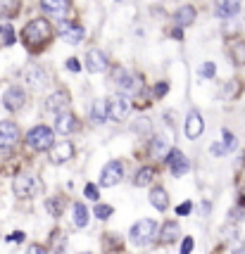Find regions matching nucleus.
Here are the masks:
<instances>
[{"label": "nucleus", "mask_w": 245, "mask_h": 254, "mask_svg": "<svg viewBox=\"0 0 245 254\" xmlns=\"http://www.w3.org/2000/svg\"><path fill=\"white\" fill-rule=\"evenodd\" d=\"M50 36H53L50 22H45V19H34L31 24H26V26H24L22 41H24V45H26L29 50L38 53V50L50 41Z\"/></svg>", "instance_id": "nucleus-1"}, {"label": "nucleus", "mask_w": 245, "mask_h": 254, "mask_svg": "<svg viewBox=\"0 0 245 254\" xmlns=\"http://www.w3.org/2000/svg\"><path fill=\"white\" fill-rule=\"evenodd\" d=\"M157 235H160L157 223L153 221V219H141L138 223L131 226V231H129V240H131L136 247H145V245L153 243Z\"/></svg>", "instance_id": "nucleus-2"}, {"label": "nucleus", "mask_w": 245, "mask_h": 254, "mask_svg": "<svg viewBox=\"0 0 245 254\" xmlns=\"http://www.w3.org/2000/svg\"><path fill=\"white\" fill-rule=\"evenodd\" d=\"M26 145L36 150V152H45V150H50L53 145H55V133L53 128H48V126H34L31 131L26 133Z\"/></svg>", "instance_id": "nucleus-3"}, {"label": "nucleus", "mask_w": 245, "mask_h": 254, "mask_svg": "<svg viewBox=\"0 0 245 254\" xmlns=\"http://www.w3.org/2000/svg\"><path fill=\"white\" fill-rule=\"evenodd\" d=\"M38 190H41V181L34 174H19L12 181V192L17 197H34Z\"/></svg>", "instance_id": "nucleus-4"}, {"label": "nucleus", "mask_w": 245, "mask_h": 254, "mask_svg": "<svg viewBox=\"0 0 245 254\" xmlns=\"http://www.w3.org/2000/svg\"><path fill=\"white\" fill-rule=\"evenodd\" d=\"M22 133H19V126L14 122H0V155H7L12 152V147L19 143Z\"/></svg>", "instance_id": "nucleus-5"}, {"label": "nucleus", "mask_w": 245, "mask_h": 254, "mask_svg": "<svg viewBox=\"0 0 245 254\" xmlns=\"http://www.w3.org/2000/svg\"><path fill=\"white\" fill-rule=\"evenodd\" d=\"M122 176H124V164L119 159H112V162H107V164L102 166L100 186L102 188H114V186L122 181Z\"/></svg>", "instance_id": "nucleus-6"}, {"label": "nucleus", "mask_w": 245, "mask_h": 254, "mask_svg": "<svg viewBox=\"0 0 245 254\" xmlns=\"http://www.w3.org/2000/svg\"><path fill=\"white\" fill-rule=\"evenodd\" d=\"M24 102H26V93H24V88H19V86H10V88L2 93V107L7 112L22 110Z\"/></svg>", "instance_id": "nucleus-7"}, {"label": "nucleus", "mask_w": 245, "mask_h": 254, "mask_svg": "<svg viewBox=\"0 0 245 254\" xmlns=\"http://www.w3.org/2000/svg\"><path fill=\"white\" fill-rule=\"evenodd\" d=\"M167 164H169V171L174 174V176H186L190 171V162L186 159V155L181 152V150H169L167 155Z\"/></svg>", "instance_id": "nucleus-8"}, {"label": "nucleus", "mask_w": 245, "mask_h": 254, "mask_svg": "<svg viewBox=\"0 0 245 254\" xmlns=\"http://www.w3.org/2000/svg\"><path fill=\"white\" fill-rule=\"evenodd\" d=\"M60 33H62V38H65L69 45H79L83 41V36H86L83 26H81V24H74V22H60Z\"/></svg>", "instance_id": "nucleus-9"}, {"label": "nucleus", "mask_w": 245, "mask_h": 254, "mask_svg": "<svg viewBox=\"0 0 245 254\" xmlns=\"http://www.w3.org/2000/svg\"><path fill=\"white\" fill-rule=\"evenodd\" d=\"M114 83L119 86L122 93H136V90H141V78L136 76V74H131V71H124V69L117 71Z\"/></svg>", "instance_id": "nucleus-10"}, {"label": "nucleus", "mask_w": 245, "mask_h": 254, "mask_svg": "<svg viewBox=\"0 0 245 254\" xmlns=\"http://www.w3.org/2000/svg\"><path fill=\"white\" fill-rule=\"evenodd\" d=\"M74 157V145L69 140H62V143H55L50 147V162L53 164H65Z\"/></svg>", "instance_id": "nucleus-11"}, {"label": "nucleus", "mask_w": 245, "mask_h": 254, "mask_svg": "<svg viewBox=\"0 0 245 254\" xmlns=\"http://www.w3.org/2000/svg\"><path fill=\"white\" fill-rule=\"evenodd\" d=\"M55 131L62 133V135H69V133L79 131V119L72 112H60L55 119Z\"/></svg>", "instance_id": "nucleus-12"}, {"label": "nucleus", "mask_w": 245, "mask_h": 254, "mask_svg": "<svg viewBox=\"0 0 245 254\" xmlns=\"http://www.w3.org/2000/svg\"><path fill=\"white\" fill-rule=\"evenodd\" d=\"M107 110H110V119L112 122H124L129 117V102L117 95V98H110L107 100Z\"/></svg>", "instance_id": "nucleus-13"}, {"label": "nucleus", "mask_w": 245, "mask_h": 254, "mask_svg": "<svg viewBox=\"0 0 245 254\" xmlns=\"http://www.w3.org/2000/svg\"><path fill=\"white\" fill-rule=\"evenodd\" d=\"M241 12V0H217L214 2V14L219 19H231Z\"/></svg>", "instance_id": "nucleus-14"}, {"label": "nucleus", "mask_w": 245, "mask_h": 254, "mask_svg": "<svg viewBox=\"0 0 245 254\" xmlns=\"http://www.w3.org/2000/svg\"><path fill=\"white\" fill-rule=\"evenodd\" d=\"M86 69L90 74H100L107 69V55L100 50H88L86 53Z\"/></svg>", "instance_id": "nucleus-15"}, {"label": "nucleus", "mask_w": 245, "mask_h": 254, "mask_svg": "<svg viewBox=\"0 0 245 254\" xmlns=\"http://www.w3.org/2000/svg\"><path fill=\"white\" fill-rule=\"evenodd\" d=\"M202 131H205V122H202L200 112L193 110L188 114V119H186V138H190V140H195V138H200Z\"/></svg>", "instance_id": "nucleus-16"}, {"label": "nucleus", "mask_w": 245, "mask_h": 254, "mask_svg": "<svg viewBox=\"0 0 245 254\" xmlns=\"http://www.w3.org/2000/svg\"><path fill=\"white\" fill-rule=\"evenodd\" d=\"M67 105H69V95L60 90V93H53L50 98L45 100V112H55V114H60Z\"/></svg>", "instance_id": "nucleus-17"}, {"label": "nucleus", "mask_w": 245, "mask_h": 254, "mask_svg": "<svg viewBox=\"0 0 245 254\" xmlns=\"http://www.w3.org/2000/svg\"><path fill=\"white\" fill-rule=\"evenodd\" d=\"M150 204L155 207L157 211H164L169 207V195H167V190L162 188V186H157V188H153L150 190Z\"/></svg>", "instance_id": "nucleus-18"}, {"label": "nucleus", "mask_w": 245, "mask_h": 254, "mask_svg": "<svg viewBox=\"0 0 245 254\" xmlns=\"http://www.w3.org/2000/svg\"><path fill=\"white\" fill-rule=\"evenodd\" d=\"M174 19H176V26H181V29L190 26L195 22V7L193 5H181L176 10V14H174Z\"/></svg>", "instance_id": "nucleus-19"}, {"label": "nucleus", "mask_w": 245, "mask_h": 254, "mask_svg": "<svg viewBox=\"0 0 245 254\" xmlns=\"http://www.w3.org/2000/svg\"><path fill=\"white\" fill-rule=\"evenodd\" d=\"M157 171L153 166H143V169H138L136 171V178H134V186L136 188H145V186H150L153 181H155Z\"/></svg>", "instance_id": "nucleus-20"}, {"label": "nucleus", "mask_w": 245, "mask_h": 254, "mask_svg": "<svg viewBox=\"0 0 245 254\" xmlns=\"http://www.w3.org/2000/svg\"><path fill=\"white\" fill-rule=\"evenodd\" d=\"M90 119H93V124H105L110 119L107 100H95V105H93V110H90Z\"/></svg>", "instance_id": "nucleus-21"}, {"label": "nucleus", "mask_w": 245, "mask_h": 254, "mask_svg": "<svg viewBox=\"0 0 245 254\" xmlns=\"http://www.w3.org/2000/svg\"><path fill=\"white\" fill-rule=\"evenodd\" d=\"M176 235H178V226L176 221H167L162 228H160V235H157V240L162 245H169V243H174L176 240Z\"/></svg>", "instance_id": "nucleus-22"}, {"label": "nucleus", "mask_w": 245, "mask_h": 254, "mask_svg": "<svg viewBox=\"0 0 245 254\" xmlns=\"http://www.w3.org/2000/svg\"><path fill=\"white\" fill-rule=\"evenodd\" d=\"M24 78H26V81L34 86V88H41V86H45V83H48V81H45V78H48V76H45V71H43V69H38V66H29V69L24 71Z\"/></svg>", "instance_id": "nucleus-23"}, {"label": "nucleus", "mask_w": 245, "mask_h": 254, "mask_svg": "<svg viewBox=\"0 0 245 254\" xmlns=\"http://www.w3.org/2000/svg\"><path fill=\"white\" fill-rule=\"evenodd\" d=\"M69 7V0H41V10L48 14H62Z\"/></svg>", "instance_id": "nucleus-24"}, {"label": "nucleus", "mask_w": 245, "mask_h": 254, "mask_svg": "<svg viewBox=\"0 0 245 254\" xmlns=\"http://www.w3.org/2000/svg\"><path fill=\"white\" fill-rule=\"evenodd\" d=\"M74 226L77 228H86L88 226V209H86V204H81V202H74Z\"/></svg>", "instance_id": "nucleus-25"}, {"label": "nucleus", "mask_w": 245, "mask_h": 254, "mask_svg": "<svg viewBox=\"0 0 245 254\" xmlns=\"http://www.w3.org/2000/svg\"><path fill=\"white\" fill-rule=\"evenodd\" d=\"M229 53H231V60H234L238 66L245 64V41H231Z\"/></svg>", "instance_id": "nucleus-26"}, {"label": "nucleus", "mask_w": 245, "mask_h": 254, "mask_svg": "<svg viewBox=\"0 0 245 254\" xmlns=\"http://www.w3.org/2000/svg\"><path fill=\"white\" fill-rule=\"evenodd\" d=\"M50 250L55 254H65V250H67V235L62 231H53V235H50Z\"/></svg>", "instance_id": "nucleus-27"}, {"label": "nucleus", "mask_w": 245, "mask_h": 254, "mask_svg": "<svg viewBox=\"0 0 245 254\" xmlns=\"http://www.w3.org/2000/svg\"><path fill=\"white\" fill-rule=\"evenodd\" d=\"M19 5H22V0H0V17H5V19L14 17L19 12Z\"/></svg>", "instance_id": "nucleus-28"}, {"label": "nucleus", "mask_w": 245, "mask_h": 254, "mask_svg": "<svg viewBox=\"0 0 245 254\" xmlns=\"http://www.w3.org/2000/svg\"><path fill=\"white\" fill-rule=\"evenodd\" d=\"M65 195H57V197H48L45 199V207H48V211L53 214V216H62V211H65Z\"/></svg>", "instance_id": "nucleus-29"}, {"label": "nucleus", "mask_w": 245, "mask_h": 254, "mask_svg": "<svg viewBox=\"0 0 245 254\" xmlns=\"http://www.w3.org/2000/svg\"><path fill=\"white\" fill-rule=\"evenodd\" d=\"M0 45H14V31L10 24H0Z\"/></svg>", "instance_id": "nucleus-30"}, {"label": "nucleus", "mask_w": 245, "mask_h": 254, "mask_svg": "<svg viewBox=\"0 0 245 254\" xmlns=\"http://www.w3.org/2000/svg\"><path fill=\"white\" fill-rule=\"evenodd\" d=\"M150 155H153V157H162V155H169L167 145H164V140H162V138H155V140L150 143Z\"/></svg>", "instance_id": "nucleus-31"}, {"label": "nucleus", "mask_w": 245, "mask_h": 254, "mask_svg": "<svg viewBox=\"0 0 245 254\" xmlns=\"http://www.w3.org/2000/svg\"><path fill=\"white\" fill-rule=\"evenodd\" d=\"M93 214H95V219H100V221H107L112 214H114V209H112L110 204H95V209H93Z\"/></svg>", "instance_id": "nucleus-32"}, {"label": "nucleus", "mask_w": 245, "mask_h": 254, "mask_svg": "<svg viewBox=\"0 0 245 254\" xmlns=\"http://www.w3.org/2000/svg\"><path fill=\"white\" fill-rule=\"evenodd\" d=\"M214 74H217V66H214V62H205V64L200 66V76L214 78Z\"/></svg>", "instance_id": "nucleus-33"}, {"label": "nucleus", "mask_w": 245, "mask_h": 254, "mask_svg": "<svg viewBox=\"0 0 245 254\" xmlns=\"http://www.w3.org/2000/svg\"><path fill=\"white\" fill-rule=\"evenodd\" d=\"M210 152H212L214 157H224V155H229V147H226L224 143H212Z\"/></svg>", "instance_id": "nucleus-34"}, {"label": "nucleus", "mask_w": 245, "mask_h": 254, "mask_svg": "<svg viewBox=\"0 0 245 254\" xmlns=\"http://www.w3.org/2000/svg\"><path fill=\"white\" fill-rule=\"evenodd\" d=\"M224 145H226V147H229V152H234L236 150V135L231 131H224Z\"/></svg>", "instance_id": "nucleus-35"}, {"label": "nucleus", "mask_w": 245, "mask_h": 254, "mask_svg": "<svg viewBox=\"0 0 245 254\" xmlns=\"http://www.w3.org/2000/svg\"><path fill=\"white\" fill-rule=\"evenodd\" d=\"M83 192H86V197L93 199V202H98V197H100V195H98V186H93V183H88Z\"/></svg>", "instance_id": "nucleus-36"}, {"label": "nucleus", "mask_w": 245, "mask_h": 254, "mask_svg": "<svg viewBox=\"0 0 245 254\" xmlns=\"http://www.w3.org/2000/svg\"><path fill=\"white\" fill-rule=\"evenodd\" d=\"M193 245H195L193 238H183V243H181V252L178 254H190L193 252Z\"/></svg>", "instance_id": "nucleus-37"}, {"label": "nucleus", "mask_w": 245, "mask_h": 254, "mask_svg": "<svg viewBox=\"0 0 245 254\" xmlns=\"http://www.w3.org/2000/svg\"><path fill=\"white\" fill-rule=\"evenodd\" d=\"M26 254H48V247H43V245H29V250H26Z\"/></svg>", "instance_id": "nucleus-38"}, {"label": "nucleus", "mask_w": 245, "mask_h": 254, "mask_svg": "<svg viewBox=\"0 0 245 254\" xmlns=\"http://www.w3.org/2000/svg\"><path fill=\"white\" fill-rule=\"evenodd\" d=\"M190 209H193V202H183V204L176 207V214L178 216H186V214H190Z\"/></svg>", "instance_id": "nucleus-39"}, {"label": "nucleus", "mask_w": 245, "mask_h": 254, "mask_svg": "<svg viewBox=\"0 0 245 254\" xmlns=\"http://www.w3.org/2000/svg\"><path fill=\"white\" fill-rule=\"evenodd\" d=\"M167 90H169V86L162 81V83H157L155 86V98H162V95H167Z\"/></svg>", "instance_id": "nucleus-40"}, {"label": "nucleus", "mask_w": 245, "mask_h": 254, "mask_svg": "<svg viewBox=\"0 0 245 254\" xmlns=\"http://www.w3.org/2000/svg\"><path fill=\"white\" fill-rule=\"evenodd\" d=\"M67 69H69V71H79V69H81V62H79L77 57H69V60H67Z\"/></svg>", "instance_id": "nucleus-41"}, {"label": "nucleus", "mask_w": 245, "mask_h": 254, "mask_svg": "<svg viewBox=\"0 0 245 254\" xmlns=\"http://www.w3.org/2000/svg\"><path fill=\"white\" fill-rule=\"evenodd\" d=\"M19 240H24V233L22 231H17L14 235H10V238H7V243H19Z\"/></svg>", "instance_id": "nucleus-42"}, {"label": "nucleus", "mask_w": 245, "mask_h": 254, "mask_svg": "<svg viewBox=\"0 0 245 254\" xmlns=\"http://www.w3.org/2000/svg\"><path fill=\"white\" fill-rule=\"evenodd\" d=\"M171 36H174V38H181V36H183V33H181V26H178V29H174V31H171Z\"/></svg>", "instance_id": "nucleus-43"}, {"label": "nucleus", "mask_w": 245, "mask_h": 254, "mask_svg": "<svg viewBox=\"0 0 245 254\" xmlns=\"http://www.w3.org/2000/svg\"><path fill=\"white\" fill-rule=\"evenodd\" d=\"M236 254H245V250H238V252H236Z\"/></svg>", "instance_id": "nucleus-44"}]
</instances>
